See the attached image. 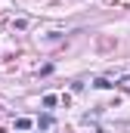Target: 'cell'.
<instances>
[{
  "label": "cell",
  "instance_id": "3",
  "mask_svg": "<svg viewBox=\"0 0 130 133\" xmlns=\"http://www.w3.org/2000/svg\"><path fill=\"white\" fill-rule=\"evenodd\" d=\"M43 105H47V108H53V105H56V96H53V93H50V96H43Z\"/></svg>",
  "mask_w": 130,
  "mask_h": 133
},
{
  "label": "cell",
  "instance_id": "1",
  "mask_svg": "<svg viewBox=\"0 0 130 133\" xmlns=\"http://www.w3.org/2000/svg\"><path fill=\"white\" fill-rule=\"evenodd\" d=\"M37 124H40V127H43V130H47V127H53V118H50V115H43V118H40V121H37Z\"/></svg>",
  "mask_w": 130,
  "mask_h": 133
},
{
  "label": "cell",
  "instance_id": "2",
  "mask_svg": "<svg viewBox=\"0 0 130 133\" xmlns=\"http://www.w3.org/2000/svg\"><path fill=\"white\" fill-rule=\"evenodd\" d=\"M16 127H19V130H28V127H31V121H28V118H19V121H16Z\"/></svg>",
  "mask_w": 130,
  "mask_h": 133
}]
</instances>
